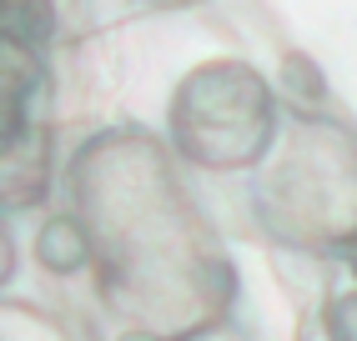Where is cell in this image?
Listing matches in <instances>:
<instances>
[{"label":"cell","mask_w":357,"mask_h":341,"mask_svg":"<svg viewBox=\"0 0 357 341\" xmlns=\"http://www.w3.org/2000/svg\"><path fill=\"white\" fill-rule=\"evenodd\" d=\"M36 256H40L45 271L70 276V271H81V266H86L91 241H86V231L70 221V216H51V221L40 226V236H36Z\"/></svg>","instance_id":"obj_1"},{"label":"cell","mask_w":357,"mask_h":341,"mask_svg":"<svg viewBox=\"0 0 357 341\" xmlns=\"http://www.w3.org/2000/svg\"><path fill=\"white\" fill-rule=\"evenodd\" d=\"M327 336H332V341H357V291H347V296L332 301V311H327Z\"/></svg>","instance_id":"obj_2"},{"label":"cell","mask_w":357,"mask_h":341,"mask_svg":"<svg viewBox=\"0 0 357 341\" xmlns=\"http://www.w3.org/2000/svg\"><path fill=\"white\" fill-rule=\"evenodd\" d=\"M15 141V106H10V95H0V145H10Z\"/></svg>","instance_id":"obj_3"},{"label":"cell","mask_w":357,"mask_h":341,"mask_svg":"<svg viewBox=\"0 0 357 341\" xmlns=\"http://www.w3.org/2000/svg\"><path fill=\"white\" fill-rule=\"evenodd\" d=\"M10 266H15V256H10V241H6V231H0V281L10 276Z\"/></svg>","instance_id":"obj_4"}]
</instances>
